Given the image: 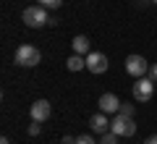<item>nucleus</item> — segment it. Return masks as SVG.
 <instances>
[{
    "mask_svg": "<svg viewBox=\"0 0 157 144\" xmlns=\"http://www.w3.org/2000/svg\"><path fill=\"white\" fill-rule=\"evenodd\" d=\"M149 79H152V81H157V63H152V66H149Z\"/></svg>",
    "mask_w": 157,
    "mask_h": 144,
    "instance_id": "nucleus-17",
    "label": "nucleus"
},
{
    "mask_svg": "<svg viewBox=\"0 0 157 144\" xmlns=\"http://www.w3.org/2000/svg\"><path fill=\"white\" fill-rule=\"evenodd\" d=\"M126 71H128L134 79H141V76L149 73V63H147L141 55H128L126 58Z\"/></svg>",
    "mask_w": 157,
    "mask_h": 144,
    "instance_id": "nucleus-5",
    "label": "nucleus"
},
{
    "mask_svg": "<svg viewBox=\"0 0 157 144\" xmlns=\"http://www.w3.org/2000/svg\"><path fill=\"white\" fill-rule=\"evenodd\" d=\"M86 68H89L92 73H105L107 71V55H102V53H89V55H86Z\"/></svg>",
    "mask_w": 157,
    "mask_h": 144,
    "instance_id": "nucleus-7",
    "label": "nucleus"
},
{
    "mask_svg": "<svg viewBox=\"0 0 157 144\" xmlns=\"http://www.w3.org/2000/svg\"><path fill=\"white\" fill-rule=\"evenodd\" d=\"M152 3H157V0H152Z\"/></svg>",
    "mask_w": 157,
    "mask_h": 144,
    "instance_id": "nucleus-21",
    "label": "nucleus"
},
{
    "mask_svg": "<svg viewBox=\"0 0 157 144\" xmlns=\"http://www.w3.org/2000/svg\"><path fill=\"white\" fill-rule=\"evenodd\" d=\"M21 21L26 24L29 29H39V26H47V21H50V16H47V8L45 6H29L26 11L21 13Z\"/></svg>",
    "mask_w": 157,
    "mask_h": 144,
    "instance_id": "nucleus-1",
    "label": "nucleus"
},
{
    "mask_svg": "<svg viewBox=\"0 0 157 144\" xmlns=\"http://www.w3.org/2000/svg\"><path fill=\"white\" fill-rule=\"evenodd\" d=\"M121 113L128 115V118H134V105H131V102H121Z\"/></svg>",
    "mask_w": 157,
    "mask_h": 144,
    "instance_id": "nucleus-13",
    "label": "nucleus"
},
{
    "mask_svg": "<svg viewBox=\"0 0 157 144\" xmlns=\"http://www.w3.org/2000/svg\"><path fill=\"white\" fill-rule=\"evenodd\" d=\"M71 47H73V53H76V55H89V53H92V42H89V37H84V34L73 37Z\"/></svg>",
    "mask_w": 157,
    "mask_h": 144,
    "instance_id": "nucleus-10",
    "label": "nucleus"
},
{
    "mask_svg": "<svg viewBox=\"0 0 157 144\" xmlns=\"http://www.w3.org/2000/svg\"><path fill=\"white\" fill-rule=\"evenodd\" d=\"M152 94H155V81H152L149 76L136 79V84H134V100L136 102H147V100H152Z\"/></svg>",
    "mask_w": 157,
    "mask_h": 144,
    "instance_id": "nucleus-4",
    "label": "nucleus"
},
{
    "mask_svg": "<svg viewBox=\"0 0 157 144\" xmlns=\"http://www.w3.org/2000/svg\"><path fill=\"white\" fill-rule=\"evenodd\" d=\"M100 110L102 113H121V100H118L113 92L100 94Z\"/></svg>",
    "mask_w": 157,
    "mask_h": 144,
    "instance_id": "nucleus-8",
    "label": "nucleus"
},
{
    "mask_svg": "<svg viewBox=\"0 0 157 144\" xmlns=\"http://www.w3.org/2000/svg\"><path fill=\"white\" fill-rule=\"evenodd\" d=\"M0 144H11V139H8V136H3V139H0Z\"/></svg>",
    "mask_w": 157,
    "mask_h": 144,
    "instance_id": "nucleus-20",
    "label": "nucleus"
},
{
    "mask_svg": "<svg viewBox=\"0 0 157 144\" xmlns=\"http://www.w3.org/2000/svg\"><path fill=\"white\" fill-rule=\"evenodd\" d=\"M37 134H39V123H37V121H34V123H32V126H29V136H37Z\"/></svg>",
    "mask_w": 157,
    "mask_h": 144,
    "instance_id": "nucleus-16",
    "label": "nucleus"
},
{
    "mask_svg": "<svg viewBox=\"0 0 157 144\" xmlns=\"http://www.w3.org/2000/svg\"><path fill=\"white\" fill-rule=\"evenodd\" d=\"M13 60H16V66L32 68V66H37V63L42 60V55H39V50L34 47V45H18V47H16V55H13Z\"/></svg>",
    "mask_w": 157,
    "mask_h": 144,
    "instance_id": "nucleus-2",
    "label": "nucleus"
},
{
    "mask_svg": "<svg viewBox=\"0 0 157 144\" xmlns=\"http://www.w3.org/2000/svg\"><path fill=\"white\" fill-rule=\"evenodd\" d=\"M60 144H76V139H73V136H63Z\"/></svg>",
    "mask_w": 157,
    "mask_h": 144,
    "instance_id": "nucleus-19",
    "label": "nucleus"
},
{
    "mask_svg": "<svg viewBox=\"0 0 157 144\" xmlns=\"http://www.w3.org/2000/svg\"><path fill=\"white\" fill-rule=\"evenodd\" d=\"M66 68H68V71H81V68H86V58L73 53V55L66 60Z\"/></svg>",
    "mask_w": 157,
    "mask_h": 144,
    "instance_id": "nucleus-11",
    "label": "nucleus"
},
{
    "mask_svg": "<svg viewBox=\"0 0 157 144\" xmlns=\"http://www.w3.org/2000/svg\"><path fill=\"white\" fill-rule=\"evenodd\" d=\"M39 6H45V8H60L63 0H39Z\"/></svg>",
    "mask_w": 157,
    "mask_h": 144,
    "instance_id": "nucleus-14",
    "label": "nucleus"
},
{
    "mask_svg": "<svg viewBox=\"0 0 157 144\" xmlns=\"http://www.w3.org/2000/svg\"><path fill=\"white\" fill-rule=\"evenodd\" d=\"M50 113H52V105H50L47 100H37L32 107H29V115H32V121H37V123L47 121V118H50Z\"/></svg>",
    "mask_w": 157,
    "mask_h": 144,
    "instance_id": "nucleus-6",
    "label": "nucleus"
},
{
    "mask_svg": "<svg viewBox=\"0 0 157 144\" xmlns=\"http://www.w3.org/2000/svg\"><path fill=\"white\" fill-rule=\"evenodd\" d=\"M89 128H92V131H94V134H100V136H102V134H105V131H110V121H107V113H97V115H92L89 118Z\"/></svg>",
    "mask_w": 157,
    "mask_h": 144,
    "instance_id": "nucleus-9",
    "label": "nucleus"
},
{
    "mask_svg": "<svg viewBox=\"0 0 157 144\" xmlns=\"http://www.w3.org/2000/svg\"><path fill=\"white\" fill-rule=\"evenodd\" d=\"M141 144H157V134H152V136H147V139H144Z\"/></svg>",
    "mask_w": 157,
    "mask_h": 144,
    "instance_id": "nucleus-18",
    "label": "nucleus"
},
{
    "mask_svg": "<svg viewBox=\"0 0 157 144\" xmlns=\"http://www.w3.org/2000/svg\"><path fill=\"white\" fill-rule=\"evenodd\" d=\"M118 139H121L118 134H113V131H105V134L100 136V144H118Z\"/></svg>",
    "mask_w": 157,
    "mask_h": 144,
    "instance_id": "nucleus-12",
    "label": "nucleus"
},
{
    "mask_svg": "<svg viewBox=\"0 0 157 144\" xmlns=\"http://www.w3.org/2000/svg\"><path fill=\"white\" fill-rule=\"evenodd\" d=\"M110 131L118 134V136H134L136 134V121L128 118V115H123V113H118L110 121Z\"/></svg>",
    "mask_w": 157,
    "mask_h": 144,
    "instance_id": "nucleus-3",
    "label": "nucleus"
},
{
    "mask_svg": "<svg viewBox=\"0 0 157 144\" xmlns=\"http://www.w3.org/2000/svg\"><path fill=\"white\" fill-rule=\"evenodd\" d=\"M76 144H97V139L89 136V134H84V136H76Z\"/></svg>",
    "mask_w": 157,
    "mask_h": 144,
    "instance_id": "nucleus-15",
    "label": "nucleus"
}]
</instances>
